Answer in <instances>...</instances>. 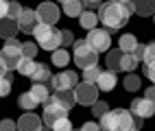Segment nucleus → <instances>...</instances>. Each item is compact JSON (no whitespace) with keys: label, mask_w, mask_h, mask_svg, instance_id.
Wrapping results in <instances>:
<instances>
[{"label":"nucleus","mask_w":155,"mask_h":131,"mask_svg":"<svg viewBox=\"0 0 155 131\" xmlns=\"http://www.w3.org/2000/svg\"><path fill=\"white\" fill-rule=\"evenodd\" d=\"M136 13L142 15V18L155 15V0H142V2H138L136 5Z\"/></svg>","instance_id":"obj_24"},{"label":"nucleus","mask_w":155,"mask_h":131,"mask_svg":"<svg viewBox=\"0 0 155 131\" xmlns=\"http://www.w3.org/2000/svg\"><path fill=\"white\" fill-rule=\"evenodd\" d=\"M15 33H18V22L15 20H9V18H5V20H0V37L5 39H11V37H15Z\"/></svg>","instance_id":"obj_18"},{"label":"nucleus","mask_w":155,"mask_h":131,"mask_svg":"<svg viewBox=\"0 0 155 131\" xmlns=\"http://www.w3.org/2000/svg\"><path fill=\"white\" fill-rule=\"evenodd\" d=\"M39 24V20H37V13L33 11V9H24L22 13H20L18 18V31H22V33H33L35 28Z\"/></svg>","instance_id":"obj_12"},{"label":"nucleus","mask_w":155,"mask_h":131,"mask_svg":"<svg viewBox=\"0 0 155 131\" xmlns=\"http://www.w3.org/2000/svg\"><path fill=\"white\" fill-rule=\"evenodd\" d=\"M81 131H101V125L98 123H85L81 127Z\"/></svg>","instance_id":"obj_41"},{"label":"nucleus","mask_w":155,"mask_h":131,"mask_svg":"<svg viewBox=\"0 0 155 131\" xmlns=\"http://www.w3.org/2000/svg\"><path fill=\"white\" fill-rule=\"evenodd\" d=\"M35 55H37V44L24 42V44H22V57H24V59H35Z\"/></svg>","instance_id":"obj_31"},{"label":"nucleus","mask_w":155,"mask_h":131,"mask_svg":"<svg viewBox=\"0 0 155 131\" xmlns=\"http://www.w3.org/2000/svg\"><path fill=\"white\" fill-rule=\"evenodd\" d=\"M50 85L55 87V92H64V90H74L79 85V77L74 70H61L59 74L53 77Z\"/></svg>","instance_id":"obj_8"},{"label":"nucleus","mask_w":155,"mask_h":131,"mask_svg":"<svg viewBox=\"0 0 155 131\" xmlns=\"http://www.w3.org/2000/svg\"><path fill=\"white\" fill-rule=\"evenodd\" d=\"M37 46H42L44 50L55 53L57 48H61V31H57L55 26H46V24H37V28L33 31Z\"/></svg>","instance_id":"obj_3"},{"label":"nucleus","mask_w":155,"mask_h":131,"mask_svg":"<svg viewBox=\"0 0 155 131\" xmlns=\"http://www.w3.org/2000/svg\"><path fill=\"white\" fill-rule=\"evenodd\" d=\"M39 131H53V129H48V127H42V129H39Z\"/></svg>","instance_id":"obj_45"},{"label":"nucleus","mask_w":155,"mask_h":131,"mask_svg":"<svg viewBox=\"0 0 155 131\" xmlns=\"http://www.w3.org/2000/svg\"><path fill=\"white\" fill-rule=\"evenodd\" d=\"M138 39H136V35H131V33H125V35H120V46H118V50H122V53H133V50L138 48Z\"/></svg>","instance_id":"obj_20"},{"label":"nucleus","mask_w":155,"mask_h":131,"mask_svg":"<svg viewBox=\"0 0 155 131\" xmlns=\"http://www.w3.org/2000/svg\"><path fill=\"white\" fill-rule=\"evenodd\" d=\"M22 11H24V9L20 7L18 2H11V5H9V11H7V18H9V20H15V22H18V18H20V13H22Z\"/></svg>","instance_id":"obj_34"},{"label":"nucleus","mask_w":155,"mask_h":131,"mask_svg":"<svg viewBox=\"0 0 155 131\" xmlns=\"http://www.w3.org/2000/svg\"><path fill=\"white\" fill-rule=\"evenodd\" d=\"M122 59H125V53H122V50H109L107 53V70L109 72H122Z\"/></svg>","instance_id":"obj_15"},{"label":"nucleus","mask_w":155,"mask_h":131,"mask_svg":"<svg viewBox=\"0 0 155 131\" xmlns=\"http://www.w3.org/2000/svg\"><path fill=\"white\" fill-rule=\"evenodd\" d=\"M101 72H103V70H101L98 66H92V68L83 70V81H85V83H92V85H96V81H98Z\"/></svg>","instance_id":"obj_27"},{"label":"nucleus","mask_w":155,"mask_h":131,"mask_svg":"<svg viewBox=\"0 0 155 131\" xmlns=\"http://www.w3.org/2000/svg\"><path fill=\"white\" fill-rule=\"evenodd\" d=\"M28 92L35 96V100H37L39 105H42V103H46V100L50 98V87H48V85H39V83H35L33 87L28 90Z\"/></svg>","instance_id":"obj_22"},{"label":"nucleus","mask_w":155,"mask_h":131,"mask_svg":"<svg viewBox=\"0 0 155 131\" xmlns=\"http://www.w3.org/2000/svg\"><path fill=\"white\" fill-rule=\"evenodd\" d=\"M11 81H13V74L11 72L0 79V98H5L9 92H11Z\"/></svg>","instance_id":"obj_29"},{"label":"nucleus","mask_w":155,"mask_h":131,"mask_svg":"<svg viewBox=\"0 0 155 131\" xmlns=\"http://www.w3.org/2000/svg\"><path fill=\"white\" fill-rule=\"evenodd\" d=\"M5 74H9V70H7V66L2 64V59H0V77H5Z\"/></svg>","instance_id":"obj_44"},{"label":"nucleus","mask_w":155,"mask_h":131,"mask_svg":"<svg viewBox=\"0 0 155 131\" xmlns=\"http://www.w3.org/2000/svg\"><path fill=\"white\" fill-rule=\"evenodd\" d=\"M0 131H18V123L11 118H7V120H0Z\"/></svg>","instance_id":"obj_36"},{"label":"nucleus","mask_w":155,"mask_h":131,"mask_svg":"<svg viewBox=\"0 0 155 131\" xmlns=\"http://www.w3.org/2000/svg\"><path fill=\"white\" fill-rule=\"evenodd\" d=\"M144 74H147L149 81H153V85H155V64H151V66L144 68Z\"/></svg>","instance_id":"obj_40"},{"label":"nucleus","mask_w":155,"mask_h":131,"mask_svg":"<svg viewBox=\"0 0 155 131\" xmlns=\"http://www.w3.org/2000/svg\"><path fill=\"white\" fill-rule=\"evenodd\" d=\"M37 105H39V103L35 100V96L31 94V92H22V94L18 96V107H22L24 112H33Z\"/></svg>","instance_id":"obj_21"},{"label":"nucleus","mask_w":155,"mask_h":131,"mask_svg":"<svg viewBox=\"0 0 155 131\" xmlns=\"http://www.w3.org/2000/svg\"><path fill=\"white\" fill-rule=\"evenodd\" d=\"M79 22L83 28H87V31H94L96 28V22H98V13H92V11H83L79 15Z\"/></svg>","instance_id":"obj_23"},{"label":"nucleus","mask_w":155,"mask_h":131,"mask_svg":"<svg viewBox=\"0 0 155 131\" xmlns=\"http://www.w3.org/2000/svg\"><path fill=\"white\" fill-rule=\"evenodd\" d=\"M101 9V2H94V0H85L83 2V11H92V13H96Z\"/></svg>","instance_id":"obj_37"},{"label":"nucleus","mask_w":155,"mask_h":131,"mask_svg":"<svg viewBox=\"0 0 155 131\" xmlns=\"http://www.w3.org/2000/svg\"><path fill=\"white\" fill-rule=\"evenodd\" d=\"M53 64L57 68H66L70 64V53H68L66 48H57L55 53H53Z\"/></svg>","instance_id":"obj_25"},{"label":"nucleus","mask_w":155,"mask_h":131,"mask_svg":"<svg viewBox=\"0 0 155 131\" xmlns=\"http://www.w3.org/2000/svg\"><path fill=\"white\" fill-rule=\"evenodd\" d=\"M142 123L129 109H109L101 118V131H140Z\"/></svg>","instance_id":"obj_1"},{"label":"nucleus","mask_w":155,"mask_h":131,"mask_svg":"<svg viewBox=\"0 0 155 131\" xmlns=\"http://www.w3.org/2000/svg\"><path fill=\"white\" fill-rule=\"evenodd\" d=\"M61 118H68V109H64L57 100L50 96L46 103H44V116H42V123H44V127H53L57 120H61Z\"/></svg>","instance_id":"obj_6"},{"label":"nucleus","mask_w":155,"mask_h":131,"mask_svg":"<svg viewBox=\"0 0 155 131\" xmlns=\"http://www.w3.org/2000/svg\"><path fill=\"white\" fill-rule=\"evenodd\" d=\"M92 112H94L96 118H103V116L109 112V103H105V100H96V103L92 105Z\"/></svg>","instance_id":"obj_30"},{"label":"nucleus","mask_w":155,"mask_h":131,"mask_svg":"<svg viewBox=\"0 0 155 131\" xmlns=\"http://www.w3.org/2000/svg\"><path fill=\"white\" fill-rule=\"evenodd\" d=\"M79 131H81V129H79Z\"/></svg>","instance_id":"obj_46"},{"label":"nucleus","mask_w":155,"mask_h":131,"mask_svg":"<svg viewBox=\"0 0 155 131\" xmlns=\"http://www.w3.org/2000/svg\"><path fill=\"white\" fill-rule=\"evenodd\" d=\"M35 13H37L39 24L53 26L57 20H59V7H57V5H53V2H42V5L35 9Z\"/></svg>","instance_id":"obj_10"},{"label":"nucleus","mask_w":155,"mask_h":131,"mask_svg":"<svg viewBox=\"0 0 155 131\" xmlns=\"http://www.w3.org/2000/svg\"><path fill=\"white\" fill-rule=\"evenodd\" d=\"M122 85H125L127 92H136V90L142 87V81H140V77H138V74H127V77H125V81H122Z\"/></svg>","instance_id":"obj_26"},{"label":"nucleus","mask_w":155,"mask_h":131,"mask_svg":"<svg viewBox=\"0 0 155 131\" xmlns=\"http://www.w3.org/2000/svg\"><path fill=\"white\" fill-rule=\"evenodd\" d=\"M74 98H77V103L79 105H94L96 100H98V87L96 85H92V83H79L74 87Z\"/></svg>","instance_id":"obj_9"},{"label":"nucleus","mask_w":155,"mask_h":131,"mask_svg":"<svg viewBox=\"0 0 155 131\" xmlns=\"http://www.w3.org/2000/svg\"><path fill=\"white\" fill-rule=\"evenodd\" d=\"M53 98H55V100H57V103H59L61 107H64V109H68V112L77 105L74 90H64V92H55V94H53Z\"/></svg>","instance_id":"obj_16"},{"label":"nucleus","mask_w":155,"mask_h":131,"mask_svg":"<svg viewBox=\"0 0 155 131\" xmlns=\"http://www.w3.org/2000/svg\"><path fill=\"white\" fill-rule=\"evenodd\" d=\"M147 66H151V64H155V42H151V44H147L144 46V59H142Z\"/></svg>","instance_id":"obj_32"},{"label":"nucleus","mask_w":155,"mask_h":131,"mask_svg":"<svg viewBox=\"0 0 155 131\" xmlns=\"http://www.w3.org/2000/svg\"><path fill=\"white\" fill-rule=\"evenodd\" d=\"M31 81L39 83V85H48L50 81H53V74H50V68L46 64H35V70H33V74H31Z\"/></svg>","instance_id":"obj_14"},{"label":"nucleus","mask_w":155,"mask_h":131,"mask_svg":"<svg viewBox=\"0 0 155 131\" xmlns=\"http://www.w3.org/2000/svg\"><path fill=\"white\" fill-rule=\"evenodd\" d=\"M129 112L136 116V118H151L153 114H155V103H151V100H147V98H133L131 100V109Z\"/></svg>","instance_id":"obj_11"},{"label":"nucleus","mask_w":155,"mask_h":131,"mask_svg":"<svg viewBox=\"0 0 155 131\" xmlns=\"http://www.w3.org/2000/svg\"><path fill=\"white\" fill-rule=\"evenodd\" d=\"M120 2H122V7H125V11L131 15V13H136V5H133V2H129V0H120Z\"/></svg>","instance_id":"obj_42"},{"label":"nucleus","mask_w":155,"mask_h":131,"mask_svg":"<svg viewBox=\"0 0 155 131\" xmlns=\"http://www.w3.org/2000/svg\"><path fill=\"white\" fill-rule=\"evenodd\" d=\"M0 59H2V64L7 66V70L11 72V70H18L20 61H22V42H18L15 37L7 39L2 50H0Z\"/></svg>","instance_id":"obj_4"},{"label":"nucleus","mask_w":155,"mask_h":131,"mask_svg":"<svg viewBox=\"0 0 155 131\" xmlns=\"http://www.w3.org/2000/svg\"><path fill=\"white\" fill-rule=\"evenodd\" d=\"M96 87L101 90V92H111V90L116 87V74L109 72V70H103L98 81H96Z\"/></svg>","instance_id":"obj_17"},{"label":"nucleus","mask_w":155,"mask_h":131,"mask_svg":"<svg viewBox=\"0 0 155 131\" xmlns=\"http://www.w3.org/2000/svg\"><path fill=\"white\" fill-rule=\"evenodd\" d=\"M50 129H53V131H74V129H72V123H70L68 118L57 120V123H55L53 127H50Z\"/></svg>","instance_id":"obj_33"},{"label":"nucleus","mask_w":155,"mask_h":131,"mask_svg":"<svg viewBox=\"0 0 155 131\" xmlns=\"http://www.w3.org/2000/svg\"><path fill=\"white\" fill-rule=\"evenodd\" d=\"M15 123H18V131H39L44 127L42 118L33 112H24L20 116V120H15Z\"/></svg>","instance_id":"obj_13"},{"label":"nucleus","mask_w":155,"mask_h":131,"mask_svg":"<svg viewBox=\"0 0 155 131\" xmlns=\"http://www.w3.org/2000/svg\"><path fill=\"white\" fill-rule=\"evenodd\" d=\"M74 46V64L81 68V70H87L92 66H98V53H94L85 39H79V42L72 44Z\"/></svg>","instance_id":"obj_5"},{"label":"nucleus","mask_w":155,"mask_h":131,"mask_svg":"<svg viewBox=\"0 0 155 131\" xmlns=\"http://www.w3.org/2000/svg\"><path fill=\"white\" fill-rule=\"evenodd\" d=\"M153 20H155V18H153Z\"/></svg>","instance_id":"obj_47"},{"label":"nucleus","mask_w":155,"mask_h":131,"mask_svg":"<svg viewBox=\"0 0 155 131\" xmlns=\"http://www.w3.org/2000/svg\"><path fill=\"white\" fill-rule=\"evenodd\" d=\"M129 18L122 2H105L98 9V22L105 24V31H118L129 22Z\"/></svg>","instance_id":"obj_2"},{"label":"nucleus","mask_w":155,"mask_h":131,"mask_svg":"<svg viewBox=\"0 0 155 131\" xmlns=\"http://www.w3.org/2000/svg\"><path fill=\"white\" fill-rule=\"evenodd\" d=\"M131 55L136 57V61H142V59H144V44H138V48L133 50Z\"/></svg>","instance_id":"obj_39"},{"label":"nucleus","mask_w":155,"mask_h":131,"mask_svg":"<svg viewBox=\"0 0 155 131\" xmlns=\"http://www.w3.org/2000/svg\"><path fill=\"white\" fill-rule=\"evenodd\" d=\"M7 11H9V5L5 2V0H0V20L7 18Z\"/></svg>","instance_id":"obj_43"},{"label":"nucleus","mask_w":155,"mask_h":131,"mask_svg":"<svg viewBox=\"0 0 155 131\" xmlns=\"http://www.w3.org/2000/svg\"><path fill=\"white\" fill-rule=\"evenodd\" d=\"M144 98H147V100H151V103H155V85H151V87H144Z\"/></svg>","instance_id":"obj_38"},{"label":"nucleus","mask_w":155,"mask_h":131,"mask_svg":"<svg viewBox=\"0 0 155 131\" xmlns=\"http://www.w3.org/2000/svg\"><path fill=\"white\" fill-rule=\"evenodd\" d=\"M70 44H74V35H72V31L64 28V31H61V48H66Z\"/></svg>","instance_id":"obj_35"},{"label":"nucleus","mask_w":155,"mask_h":131,"mask_svg":"<svg viewBox=\"0 0 155 131\" xmlns=\"http://www.w3.org/2000/svg\"><path fill=\"white\" fill-rule=\"evenodd\" d=\"M33 70H35V61H33V59H22L20 66H18V72L24 74V77H31V74H33Z\"/></svg>","instance_id":"obj_28"},{"label":"nucleus","mask_w":155,"mask_h":131,"mask_svg":"<svg viewBox=\"0 0 155 131\" xmlns=\"http://www.w3.org/2000/svg\"><path fill=\"white\" fill-rule=\"evenodd\" d=\"M85 42L94 53H105V50H109V46H111V35H109V31H105V28H94V31L87 33Z\"/></svg>","instance_id":"obj_7"},{"label":"nucleus","mask_w":155,"mask_h":131,"mask_svg":"<svg viewBox=\"0 0 155 131\" xmlns=\"http://www.w3.org/2000/svg\"><path fill=\"white\" fill-rule=\"evenodd\" d=\"M61 9H64V13L68 18H79L83 13V2H79V0H66V2L61 5Z\"/></svg>","instance_id":"obj_19"}]
</instances>
